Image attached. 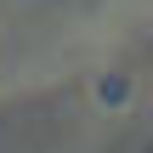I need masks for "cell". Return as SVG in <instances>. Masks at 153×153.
Masks as SVG:
<instances>
[{
    "mask_svg": "<svg viewBox=\"0 0 153 153\" xmlns=\"http://www.w3.org/2000/svg\"><path fill=\"white\" fill-rule=\"evenodd\" d=\"M125 153H153V131H142V136H136V142H131Z\"/></svg>",
    "mask_w": 153,
    "mask_h": 153,
    "instance_id": "cell-1",
    "label": "cell"
}]
</instances>
